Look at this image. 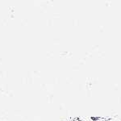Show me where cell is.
I'll list each match as a JSON object with an SVG mask.
<instances>
[{
  "mask_svg": "<svg viewBox=\"0 0 121 121\" xmlns=\"http://www.w3.org/2000/svg\"><path fill=\"white\" fill-rule=\"evenodd\" d=\"M73 121H80V120H79V119H78V120H74Z\"/></svg>",
  "mask_w": 121,
  "mask_h": 121,
  "instance_id": "cell-1",
  "label": "cell"
}]
</instances>
